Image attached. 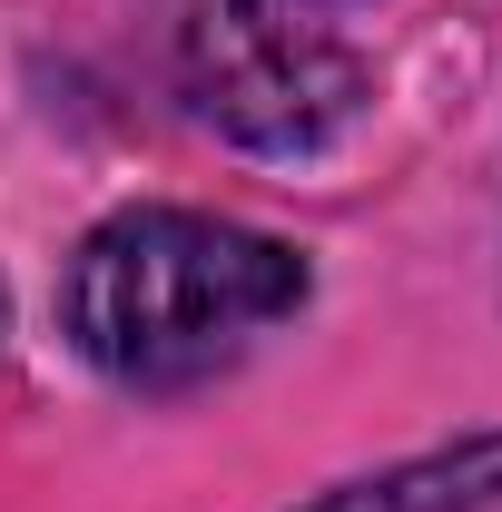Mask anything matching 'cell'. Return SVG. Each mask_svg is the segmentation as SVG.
<instances>
[{
  "label": "cell",
  "instance_id": "1",
  "mask_svg": "<svg viewBox=\"0 0 502 512\" xmlns=\"http://www.w3.org/2000/svg\"><path fill=\"white\" fill-rule=\"evenodd\" d=\"M296 306H306V256L266 227L207 217V207L99 217L60 286L69 345L109 384H138V394H178V384L227 375Z\"/></svg>",
  "mask_w": 502,
  "mask_h": 512
},
{
  "label": "cell",
  "instance_id": "2",
  "mask_svg": "<svg viewBox=\"0 0 502 512\" xmlns=\"http://www.w3.org/2000/svg\"><path fill=\"white\" fill-rule=\"evenodd\" d=\"M188 99L256 158H315L365 119L375 69L335 10L306 0H207L188 20Z\"/></svg>",
  "mask_w": 502,
  "mask_h": 512
},
{
  "label": "cell",
  "instance_id": "3",
  "mask_svg": "<svg viewBox=\"0 0 502 512\" xmlns=\"http://www.w3.org/2000/svg\"><path fill=\"white\" fill-rule=\"evenodd\" d=\"M296 512H502V434H463V444L404 453L384 473H355V483H325L315 503Z\"/></svg>",
  "mask_w": 502,
  "mask_h": 512
},
{
  "label": "cell",
  "instance_id": "4",
  "mask_svg": "<svg viewBox=\"0 0 502 512\" xmlns=\"http://www.w3.org/2000/svg\"><path fill=\"white\" fill-rule=\"evenodd\" d=\"M306 10H335V20H345V10H355V0H306Z\"/></svg>",
  "mask_w": 502,
  "mask_h": 512
}]
</instances>
